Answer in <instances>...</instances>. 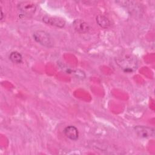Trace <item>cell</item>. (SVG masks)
Wrapping results in <instances>:
<instances>
[{
  "instance_id": "obj_5",
  "label": "cell",
  "mask_w": 155,
  "mask_h": 155,
  "mask_svg": "<svg viewBox=\"0 0 155 155\" xmlns=\"http://www.w3.org/2000/svg\"><path fill=\"white\" fill-rule=\"evenodd\" d=\"M136 133L140 137L147 138L153 137L154 135V130L147 126H136L134 127Z\"/></svg>"
},
{
  "instance_id": "obj_6",
  "label": "cell",
  "mask_w": 155,
  "mask_h": 155,
  "mask_svg": "<svg viewBox=\"0 0 155 155\" xmlns=\"http://www.w3.org/2000/svg\"><path fill=\"white\" fill-rule=\"evenodd\" d=\"M73 27L74 30L79 33H85L90 29L89 25L81 19H75L73 22Z\"/></svg>"
},
{
  "instance_id": "obj_1",
  "label": "cell",
  "mask_w": 155,
  "mask_h": 155,
  "mask_svg": "<svg viewBox=\"0 0 155 155\" xmlns=\"http://www.w3.org/2000/svg\"><path fill=\"white\" fill-rule=\"evenodd\" d=\"M118 66L126 73H131L137 67V60L136 56L132 54L120 56L116 59Z\"/></svg>"
},
{
  "instance_id": "obj_7",
  "label": "cell",
  "mask_w": 155,
  "mask_h": 155,
  "mask_svg": "<svg viewBox=\"0 0 155 155\" xmlns=\"http://www.w3.org/2000/svg\"><path fill=\"white\" fill-rule=\"evenodd\" d=\"M64 133L67 137L72 140H76L79 137V132L76 127L73 125L66 127L64 130Z\"/></svg>"
},
{
  "instance_id": "obj_9",
  "label": "cell",
  "mask_w": 155,
  "mask_h": 155,
  "mask_svg": "<svg viewBox=\"0 0 155 155\" xmlns=\"http://www.w3.org/2000/svg\"><path fill=\"white\" fill-rule=\"evenodd\" d=\"M9 59L13 63L19 64L22 61V56L20 53L15 51L10 54Z\"/></svg>"
},
{
  "instance_id": "obj_8",
  "label": "cell",
  "mask_w": 155,
  "mask_h": 155,
  "mask_svg": "<svg viewBox=\"0 0 155 155\" xmlns=\"http://www.w3.org/2000/svg\"><path fill=\"white\" fill-rule=\"evenodd\" d=\"M96 22L97 24L104 28H107L110 26V20L104 15H99L96 17Z\"/></svg>"
},
{
  "instance_id": "obj_2",
  "label": "cell",
  "mask_w": 155,
  "mask_h": 155,
  "mask_svg": "<svg viewBox=\"0 0 155 155\" xmlns=\"http://www.w3.org/2000/svg\"><path fill=\"white\" fill-rule=\"evenodd\" d=\"M34 39L41 45L46 47H52L53 41L51 36L47 32L43 30H38L33 33Z\"/></svg>"
},
{
  "instance_id": "obj_10",
  "label": "cell",
  "mask_w": 155,
  "mask_h": 155,
  "mask_svg": "<svg viewBox=\"0 0 155 155\" xmlns=\"http://www.w3.org/2000/svg\"><path fill=\"white\" fill-rule=\"evenodd\" d=\"M1 20L2 21L3 19V13L2 11V9H1Z\"/></svg>"
},
{
  "instance_id": "obj_3",
  "label": "cell",
  "mask_w": 155,
  "mask_h": 155,
  "mask_svg": "<svg viewBox=\"0 0 155 155\" xmlns=\"http://www.w3.org/2000/svg\"><path fill=\"white\" fill-rule=\"evenodd\" d=\"M18 10L24 15L32 16L36 10V5L30 1H22L18 4Z\"/></svg>"
},
{
  "instance_id": "obj_4",
  "label": "cell",
  "mask_w": 155,
  "mask_h": 155,
  "mask_svg": "<svg viewBox=\"0 0 155 155\" xmlns=\"http://www.w3.org/2000/svg\"><path fill=\"white\" fill-rule=\"evenodd\" d=\"M42 21L47 25H50L58 28H62L65 24V19L62 18L58 16H51L46 15L43 17Z\"/></svg>"
}]
</instances>
